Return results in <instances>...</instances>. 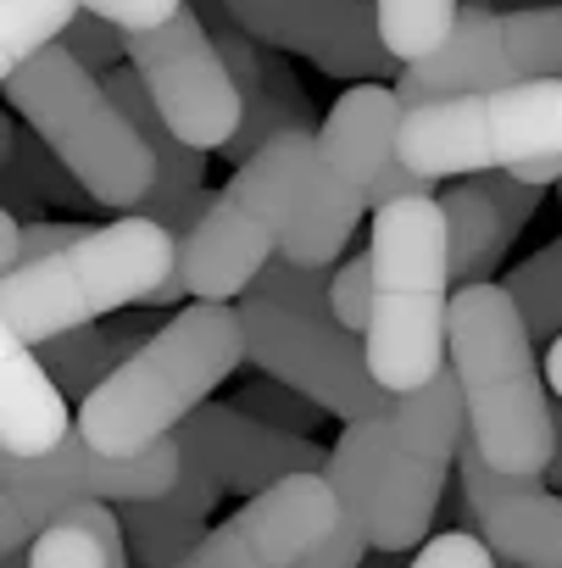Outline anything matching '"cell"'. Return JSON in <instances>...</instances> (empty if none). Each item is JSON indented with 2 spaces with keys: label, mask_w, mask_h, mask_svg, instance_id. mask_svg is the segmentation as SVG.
<instances>
[{
  "label": "cell",
  "mask_w": 562,
  "mask_h": 568,
  "mask_svg": "<svg viewBox=\"0 0 562 568\" xmlns=\"http://www.w3.org/2000/svg\"><path fill=\"white\" fill-rule=\"evenodd\" d=\"M368 201L329 168L318 129L267 140L234 179L206 201L201 223L178 240L184 291L195 302H239L256 273L285 256L329 267L357 234Z\"/></svg>",
  "instance_id": "obj_1"
},
{
  "label": "cell",
  "mask_w": 562,
  "mask_h": 568,
  "mask_svg": "<svg viewBox=\"0 0 562 568\" xmlns=\"http://www.w3.org/2000/svg\"><path fill=\"white\" fill-rule=\"evenodd\" d=\"M462 435L468 418L451 368L435 385L401 396L385 418L340 429L329 446V485L374 551H412L429 540Z\"/></svg>",
  "instance_id": "obj_2"
},
{
  "label": "cell",
  "mask_w": 562,
  "mask_h": 568,
  "mask_svg": "<svg viewBox=\"0 0 562 568\" xmlns=\"http://www.w3.org/2000/svg\"><path fill=\"white\" fill-rule=\"evenodd\" d=\"M178 296H190L178 267V234L145 212H123L117 223L79 234L45 262L0 273V329L29 346H45L134 302L167 307Z\"/></svg>",
  "instance_id": "obj_3"
},
{
  "label": "cell",
  "mask_w": 562,
  "mask_h": 568,
  "mask_svg": "<svg viewBox=\"0 0 562 568\" xmlns=\"http://www.w3.org/2000/svg\"><path fill=\"white\" fill-rule=\"evenodd\" d=\"M239 363V302H190L129 363H117L90 402H79V435L106 457H140L156 440L178 435Z\"/></svg>",
  "instance_id": "obj_4"
},
{
  "label": "cell",
  "mask_w": 562,
  "mask_h": 568,
  "mask_svg": "<svg viewBox=\"0 0 562 568\" xmlns=\"http://www.w3.org/2000/svg\"><path fill=\"white\" fill-rule=\"evenodd\" d=\"M451 374L468 440L490 468L545 479L556 457V402L534 363V335L507 284H462L451 302Z\"/></svg>",
  "instance_id": "obj_5"
},
{
  "label": "cell",
  "mask_w": 562,
  "mask_h": 568,
  "mask_svg": "<svg viewBox=\"0 0 562 568\" xmlns=\"http://www.w3.org/2000/svg\"><path fill=\"white\" fill-rule=\"evenodd\" d=\"M374 313H368V368L390 396L435 385L451 363V240L440 195H412L374 212Z\"/></svg>",
  "instance_id": "obj_6"
},
{
  "label": "cell",
  "mask_w": 562,
  "mask_h": 568,
  "mask_svg": "<svg viewBox=\"0 0 562 568\" xmlns=\"http://www.w3.org/2000/svg\"><path fill=\"white\" fill-rule=\"evenodd\" d=\"M7 106L51 145V156L84 184V195L106 212H140L156 190V156L112 101L106 79L90 73L68 45L40 51L18 73H7Z\"/></svg>",
  "instance_id": "obj_7"
},
{
  "label": "cell",
  "mask_w": 562,
  "mask_h": 568,
  "mask_svg": "<svg viewBox=\"0 0 562 568\" xmlns=\"http://www.w3.org/2000/svg\"><path fill=\"white\" fill-rule=\"evenodd\" d=\"M556 151H562V79H540V84L473 90L407 106L396 162L440 184L473 173H512Z\"/></svg>",
  "instance_id": "obj_8"
},
{
  "label": "cell",
  "mask_w": 562,
  "mask_h": 568,
  "mask_svg": "<svg viewBox=\"0 0 562 568\" xmlns=\"http://www.w3.org/2000/svg\"><path fill=\"white\" fill-rule=\"evenodd\" d=\"M178 479H184L178 435L156 440L140 457H106L73 429L57 452L7 463V485H0V551H29L79 501H106V507L162 501Z\"/></svg>",
  "instance_id": "obj_9"
},
{
  "label": "cell",
  "mask_w": 562,
  "mask_h": 568,
  "mask_svg": "<svg viewBox=\"0 0 562 568\" xmlns=\"http://www.w3.org/2000/svg\"><path fill=\"white\" fill-rule=\"evenodd\" d=\"M239 318H245V363L278 385L302 390L329 418L368 424L401 402L374 379L368 346L335 318H307L262 296H239Z\"/></svg>",
  "instance_id": "obj_10"
},
{
  "label": "cell",
  "mask_w": 562,
  "mask_h": 568,
  "mask_svg": "<svg viewBox=\"0 0 562 568\" xmlns=\"http://www.w3.org/2000/svg\"><path fill=\"white\" fill-rule=\"evenodd\" d=\"M540 79H562V7H523V12L462 7L451 40L435 57L401 68L396 95L401 106H429L446 95L512 90Z\"/></svg>",
  "instance_id": "obj_11"
},
{
  "label": "cell",
  "mask_w": 562,
  "mask_h": 568,
  "mask_svg": "<svg viewBox=\"0 0 562 568\" xmlns=\"http://www.w3.org/2000/svg\"><path fill=\"white\" fill-rule=\"evenodd\" d=\"M129 68L145 79L156 112L184 145L223 151L245 123V95L195 7L151 34H129Z\"/></svg>",
  "instance_id": "obj_12"
},
{
  "label": "cell",
  "mask_w": 562,
  "mask_h": 568,
  "mask_svg": "<svg viewBox=\"0 0 562 568\" xmlns=\"http://www.w3.org/2000/svg\"><path fill=\"white\" fill-rule=\"evenodd\" d=\"M340 518L329 474H290L262 496H245V507L206 529L178 568H302L340 529Z\"/></svg>",
  "instance_id": "obj_13"
},
{
  "label": "cell",
  "mask_w": 562,
  "mask_h": 568,
  "mask_svg": "<svg viewBox=\"0 0 562 568\" xmlns=\"http://www.w3.org/2000/svg\"><path fill=\"white\" fill-rule=\"evenodd\" d=\"M178 446H184L190 463H201L217 479L223 496H262L290 474H329V452L313 435L273 429V424L239 413L234 402L228 407L206 402L178 429Z\"/></svg>",
  "instance_id": "obj_14"
},
{
  "label": "cell",
  "mask_w": 562,
  "mask_h": 568,
  "mask_svg": "<svg viewBox=\"0 0 562 568\" xmlns=\"http://www.w3.org/2000/svg\"><path fill=\"white\" fill-rule=\"evenodd\" d=\"M457 474H462L468 518L479 524V535L495 546L501 562L562 568V496L545 490V479L490 468L484 452L468 435H462V452H457Z\"/></svg>",
  "instance_id": "obj_15"
},
{
  "label": "cell",
  "mask_w": 562,
  "mask_h": 568,
  "mask_svg": "<svg viewBox=\"0 0 562 568\" xmlns=\"http://www.w3.org/2000/svg\"><path fill=\"white\" fill-rule=\"evenodd\" d=\"M440 206H446V240H451V284H490L507 245L534 217L540 190L512 173H473V179H451Z\"/></svg>",
  "instance_id": "obj_16"
},
{
  "label": "cell",
  "mask_w": 562,
  "mask_h": 568,
  "mask_svg": "<svg viewBox=\"0 0 562 568\" xmlns=\"http://www.w3.org/2000/svg\"><path fill=\"white\" fill-rule=\"evenodd\" d=\"M106 90H112V101L129 112V123L140 129V140L151 145V156H156V190H151V201L140 206L145 217H156L162 229H173L178 240L201 223V212H206V151L201 145H184L173 129H167V118L156 112V101H151V90H145V79L123 62V68H112L106 73Z\"/></svg>",
  "instance_id": "obj_17"
},
{
  "label": "cell",
  "mask_w": 562,
  "mask_h": 568,
  "mask_svg": "<svg viewBox=\"0 0 562 568\" xmlns=\"http://www.w3.org/2000/svg\"><path fill=\"white\" fill-rule=\"evenodd\" d=\"M79 429V413L68 407V390L40 363V352L0 329V457L29 463L57 452Z\"/></svg>",
  "instance_id": "obj_18"
},
{
  "label": "cell",
  "mask_w": 562,
  "mask_h": 568,
  "mask_svg": "<svg viewBox=\"0 0 562 568\" xmlns=\"http://www.w3.org/2000/svg\"><path fill=\"white\" fill-rule=\"evenodd\" d=\"M401 118H407V106H401L396 84H351V90L329 106V118H324V129H318V145H324L329 168H335L362 201H368V184L396 168Z\"/></svg>",
  "instance_id": "obj_19"
},
{
  "label": "cell",
  "mask_w": 562,
  "mask_h": 568,
  "mask_svg": "<svg viewBox=\"0 0 562 568\" xmlns=\"http://www.w3.org/2000/svg\"><path fill=\"white\" fill-rule=\"evenodd\" d=\"M296 57L318 62L335 79H357V84L401 79V62L390 57V45L379 34V12L368 0H302V51Z\"/></svg>",
  "instance_id": "obj_20"
},
{
  "label": "cell",
  "mask_w": 562,
  "mask_h": 568,
  "mask_svg": "<svg viewBox=\"0 0 562 568\" xmlns=\"http://www.w3.org/2000/svg\"><path fill=\"white\" fill-rule=\"evenodd\" d=\"M217 479L184 457V479L162 496V501H134L123 507V535L134 551V568H178L201 540H206V513L217 501Z\"/></svg>",
  "instance_id": "obj_21"
},
{
  "label": "cell",
  "mask_w": 562,
  "mask_h": 568,
  "mask_svg": "<svg viewBox=\"0 0 562 568\" xmlns=\"http://www.w3.org/2000/svg\"><path fill=\"white\" fill-rule=\"evenodd\" d=\"M129 535L123 518L106 501H79L68 507L34 546H29V568H129Z\"/></svg>",
  "instance_id": "obj_22"
},
{
  "label": "cell",
  "mask_w": 562,
  "mask_h": 568,
  "mask_svg": "<svg viewBox=\"0 0 562 568\" xmlns=\"http://www.w3.org/2000/svg\"><path fill=\"white\" fill-rule=\"evenodd\" d=\"M84 18V0H0V79L62 45V34Z\"/></svg>",
  "instance_id": "obj_23"
},
{
  "label": "cell",
  "mask_w": 562,
  "mask_h": 568,
  "mask_svg": "<svg viewBox=\"0 0 562 568\" xmlns=\"http://www.w3.org/2000/svg\"><path fill=\"white\" fill-rule=\"evenodd\" d=\"M374 12H379V34H385L390 57L407 68V62L435 57L451 40L462 0H374Z\"/></svg>",
  "instance_id": "obj_24"
},
{
  "label": "cell",
  "mask_w": 562,
  "mask_h": 568,
  "mask_svg": "<svg viewBox=\"0 0 562 568\" xmlns=\"http://www.w3.org/2000/svg\"><path fill=\"white\" fill-rule=\"evenodd\" d=\"M507 296L518 302L534 341L562 335V240H551L545 251H534L529 262H518L507 273Z\"/></svg>",
  "instance_id": "obj_25"
},
{
  "label": "cell",
  "mask_w": 562,
  "mask_h": 568,
  "mask_svg": "<svg viewBox=\"0 0 562 568\" xmlns=\"http://www.w3.org/2000/svg\"><path fill=\"white\" fill-rule=\"evenodd\" d=\"M34 352H40V363L57 374V385L73 402H90L95 385L112 374V335H101L95 324L90 329H68V335H57V341H45Z\"/></svg>",
  "instance_id": "obj_26"
},
{
  "label": "cell",
  "mask_w": 562,
  "mask_h": 568,
  "mask_svg": "<svg viewBox=\"0 0 562 568\" xmlns=\"http://www.w3.org/2000/svg\"><path fill=\"white\" fill-rule=\"evenodd\" d=\"M245 296L278 302V307L307 313V318H335V278L324 267H302V262H285V256H273Z\"/></svg>",
  "instance_id": "obj_27"
},
{
  "label": "cell",
  "mask_w": 562,
  "mask_h": 568,
  "mask_svg": "<svg viewBox=\"0 0 562 568\" xmlns=\"http://www.w3.org/2000/svg\"><path fill=\"white\" fill-rule=\"evenodd\" d=\"M234 407L251 413V418H262V424H273V429H290V435H313L318 418H324L318 402H307L302 390L278 385V379H256V385H245V390L234 396Z\"/></svg>",
  "instance_id": "obj_28"
},
{
  "label": "cell",
  "mask_w": 562,
  "mask_h": 568,
  "mask_svg": "<svg viewBox=\"0 0 562 568\" xmlns=\"http://www.w3.org/2000/svg\"><path fill=\"white\" fill-rule=\"evenodd\" d=\"M223 7L251 40L273 51H302V0H223Z\"/></svg>",
  "instance_id": "obj_29"
},
{
  "label": "cell",
  "mask_w": 562,
  "mask_h": 568,
  "mask_svg": "<svg viewBox=\"0 0 562 568\" xmlns=\"http://www.w3.org/2000/svg\"><path fill=\"white\" fill-rule=\"evenodd\" d=\"M407 568H501V557L479 529H440L412 551Z\"/></svg>",
  "instance_id": "obj_30"
},
{
  "label": "cell",
  "mask_w": 562,
  "mask_h": 568,
  "mask_svg": "<svg viewBox=\"0 0 562 568\" xmlns=\"http://www.w3.org/2000/svg\"><path fill=\"white\" fill-rule=\"evenodd\" d=\"M62 45H68V51H73V57H79L90 73H101V79H106L117 62H129V34H123L117 23L95 18V12H84V18L62 34Z\"/></svg>",
  "instance_id": "obj_31"
},
{
  "label": "cell",
  "mask_w": 562,
  "mask_h": 568,
  "mask_svg": "<svg viewBox=\"0 0 562 568\" xmlns=\"http://www.w3.org/2000/svg\"><path fill=\"white\" fill-rule=\"evenodd\" d=\"M368 313H374V262L362 251L335 273V324L351 329L357 341H368Z\"/></svg>",
  "instance_id": "obj_32"
},
{
  "label": "cell",
  "mask_w": 562,
  "mask_h": 568,
  "mask_svg": "<svg viewBox=\"0 0 562 568\" xmlns=\"http://www.w3.org/2000/svg\"><path fill=\"white\" fill-rule=\"evenodd\" d=\"M184 7H190V0H84V12L117 23L123 34H151V29L173 23Z\"/></svg>",
  "instance_id": "obj_33"
},
{
  "label": "cell",
  "mask_w": 562,
  "mask_h": 568,
  "mask_svg": "<svg viewBox=\"0 0 562 568\" xmlns=\"http://www.w3.org/2000/svg\"><path fill=\"white\" fill-rule=\"evenodd\" d=\"M79 234H90V223H23V234H18V267L68 251Z\"/></svg>",
  "instance_id": "obj_34"
},
{
  "label": "cell",
  "mask_w": 562,
  "mask_h": 568,
  "mask_svg": "<svg viewBox=\"0 0 562 568\" xmlns=\"http://www.w3.org/2000/svg\"><path fill=\"white\" fill-rule=\"evenodd\" d=\"M368 551H374V546H368V535H362L351 518H340V529H335V535H329V540L302 562V568H362V562H368Z\"/></svg>",
  "instance_id": "obj_35"
},
{
  "label": "cell",
  "mask_w": 562,
  "mask_h": 568,
  "mask_svg": "<svg viewBox=\"0 0 562 568\" xmlns=\"http://www.w3.org/2000/svg\"><path fill=\"white\" fill-rule=\"evenodd\" d=\"M412 195H435V179H423V173H412L407 162H396L385 179H374V184H368V212L396 206V201H412Z\"/></svg>",
  "instance_id": "obj_36"
},
{
  "label": "cell",
  "mask_w": 562,
  "mask_h": 568,
  "mask_svg": "<svg viewBox=\"0 0 562 568\" xmlns=\"http://www.w3.org/2000/svg\"><path fill=\"white\" fill-rule=\"evenodd\" d=\"M545 385H551V396L562 402V335H556L551 352H545Z\"/></svg>",
  "instance_id": "obj_37"
},
{
  "label": "cell",
  "mask_w": 562,
  "mask_h": 568,
  "mask_svg": "<svg viewBox=\"0 0 562 568\" xmlns=\"http://www.w3.org/2000/svg\"><path fill=\"white\" fill-rule=\"evenodd\" d=\"M545 479H551V490L562 496V402H556V457H551V468H545Z\"/></svg>",
  "instance_id": "obj_38"
},
{
  "label": "cell",
  "mask_w": 562,
  "mask_h": 568,
  "mask_svg": "<svg viewBox=\"0 0 562 568\" xmlns=\"http://www.w3.org/2000/svg\"><path fill=\"white\" fill-rule=\"evenodd\" d=\"M362 568H407V562H396V551H374Z\"/></svg>",
  "instance_id": "obj_39"
},
{
  "label": "cell",
  "mask_w": 562,
  "mask_h": 568,
  "mask_svg": "<svg viewBox=\"0 0 562 568\" xmlns=\"http://www.w3.org/2000/svg\"><path fill=\"white\" fill-rule=\"evenodd\" d=\"M0 568H29V551H0Z\"/></svg>",
  "instance_id": "obj_40"
},
{
  "label": "cell",
  "mask_w": 562,
  "mask_h": 568,
  "mask_svg": "<svg viewBox=\"0 0 562 568\" xmlns=\"http://www.w3.org/2000/svg\"><path fill=\"white\" fill-rule=\"evenodd\" d=\"M501 568H518V562H501Z\"/></svg>",
  "instance_id": "obj_41"
},
{
  "label": "cell",
  "mask_w": 562,
  "mask_h": 568,
  "mask_svg": "<svg viewBox=\"0 0 562 568\" xmlns=\"http://www.w3.org/2000/svg\"><path fill=\"white\" fill-rule=\"evenodd\" d=\"M556 190H562V184H556Z\"/></svg>",
  "instance_id": "obj_42"
}]
</instances>
